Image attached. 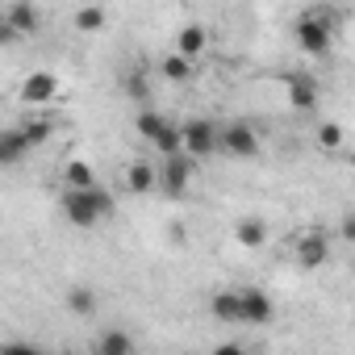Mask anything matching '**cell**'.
Listing matches in <instances>:
<instances>
[{
	"mask_svg": "<svg viewBox=\"0 0 355 355\" xmlns=\"http://www.w3.org/2000/svg\"><path fill=\"white\" fill-rule=\"evenodd\" d=\"M318 146L338 150V146H343V125H338V121H322V125H318Z\"/></svg>",
	"mask_w": 355,
	"mask_h": 355,
	"instance_id": "24",
	"label": "cell"
},
{
	"mask_svg": "<svg viewBox=\"0 0 355 355\" xmlns=\"http://www.w3.org/2000/svg\"><path fill=\"white\" fill-rule=\"evenodd\" d=\"M96 351H101V355H130V351H134V338H130L125 330H105V334L96 338Z\"/></svg>",
	"mask_w": 355,
	"mask_h": 355,
	"instance_id": "20",
	"label": "cell"
},
{
	"mask_svg": "<svg viewBox=\"0 0 355 355\" xmlns=\"http://www.w3.org/2000/svg\"><path fill=\"white\" fill-rule=\"evenodd\" d=\"M5 26H13L17 34H38L42 17H38V9L30 0H17V5H9V13H5Z\"/></svg>",
	"mask_w": 355,
	"mask_h": 355,
	"instance_id": "12",
	"label": "cell"
},
{
	"mask_svg": "<svg viewBox=\"0 0 355 355\" xmlns=\"http://www.w3.org/2000/svg\"><path fill=\"white\" fill-rule=\"evenodd\" d=\"M234 239H239V247L255 251V247L268 243V222H263V218H243V222L234 226Z\"/></svg>",
	"mask_w": 355,
	"mask_h": 355,
	"instance_id": "15",
	"label": "cell"
},
{
	"mask_svg": "<svg viewBox=\"0 0 355 355\" xmlns=\"http://www.w3.org/2000/svg\"><path fill=\"white\" fill-rule=\"evenodd\" d=\"M150 146H155L159 155H180V150H184V125H171V121H167Z\"/></svg>",
	"mask_w": 355,
	"mask_h": 355,
	"instance_id": "19",
	"label": "cell"
},
{
	"mask_svg": "<svg viewBox=\"0 0 355 355\" xmlns=\"http://www.w3.org/2000/svg\"><path fill=\"white\" fill-rule=\"evenodd\" d=\"M193 171H197V159L189 150L180 155H163V171H159V189L167 197H184L189 193V180H193Z\"/></svg>",
	"mask_w": 355,
	"mask_h": 355,
	"instance_id": "1",
	"label": "cell"
},
{
	"mask_svg": "<svg viewBox=\"0 0 355 355\" xmlns=\"http://www.w3.org/2000/svg\"><path fill=\"white\" fill-rule=\"evenodd\" d=\"M71 21H76V30H80V34H101V30L109 26V17H105V9H101V5H84V9H76V17H71Z\"/></svg>",
	"mask_w": 355,
	"mask_h": 355,
	"instance_id": "17",
	"label": "cell"
},
{
	"mask_svg": "<svg viewBox=\"0 0 355 355\" xmlns=\"http://www.w3.org/2000/svg\"><path fill=\"white\" fill-rule=\"evenodd\" d=\"M209 309H214V318L218 322H243V288L234 293V288H222V293H214V301H209Z\"/></svg>",
	"mask_w": 355,
	"mask_h": 355,
	"instance_id": "10",
	"label": "cell"
},
{
	"mask_svg": "<svg viewBox=\"0 0 355 355\" xmlns=\"http://www.w3.org/2000/svg\"><path fill=\"white\" fill-rule=\"evenodd\" d=\"M218 146H222V134L214 121H205V117L184 121V150L193 159H209V155H218Z\"/></svg>",
	"mask_w": 355,
	"mask_h": 355,
	"instance_id": "4",
	"label": "cell"
},
{
	"mask_svg": "<svg viewBox=\"0 0 355 355\" xmlns=\"http://www.w3.org/2000/svg\"><path fill=\"white\" fill-rule=\"evenodd\" d=\"M222 150L234 155V159H255L259 155V134L247 125V121H230L222 130Z\"/></svg>",
	"mask_w": 355,
	"mask_h": 355,
	"instance_id": "5",
	"label": "cell"
},
{
	"mask_svg": "<svg viewBox=\"0 0 355 355\" xmlns=\"http://www.w3.org/2000/svg\"><path fill=\"white\" fill-rule=\"evenodd\" d=\"M67 309H71V313H80V318L96 313V293H92V288H84V284L67 288Z\"/></svg>",
	"mask_w": 355,
	"mask_h": 355,
	"instance_id": "21",
	"label": "cell"
},
{
	"mask_svg": "<svg viewBox=\"0 0 355 355\" xmlns=\"http://www.w3.org/2000/svg\"><path fill=\"white\" fill-rule=\"evenodd\" d=\"M59 96V76L55 71H34V76H26V84H21V101L26 105H46V101H55Z\"/></svg>",
	"mask_w": 355,
	"mask_h": 355,
	"instance_id": "6",
	"label": "cell"
},
{
	"mask_svg": "<svg viewBox=\"0 0 355 355\" xmlns=\"http://www.w3.org/2000/svg\"><path fill=\"white\" fill-rule=\"evenodd\" d=\"M163 125H167V117H163V113H155V109H142V113L134 117V130H138V134H142L146 142H155Z\"/></svg>",
	"mask_w": 355,
	"mask_h": 355,
	"instance_id": "22",
	"label": "cell"
},
{
	"mask_svg": "<svg viewBox=\"0 0 355 355\" xmlns=\"http://www.w3.org/2000/svg\"><path fill=\"white\" fill-rule=\"evenodd\" d=\"M293 38H297V46H301V55H326L330 51V17L326 13H309V17H301L297 26H293Z\"/></svg>",
	"mask_w": 355,
	"mask_h": 355,
	"instance_id": "2",
	"label": "cell"
},
{
	"mask_svg": "<svg viewBox=\"0 0 355 355\" xmlns=\"http://www.w3.org/2000/svg\"><path fill=\"white\" fill-rule=\"evenodd\" d=\"M34 150V142H30V134L21 130V125H13V130H5V134H0V163H21L26 155Z\"/></svg>",
	"mask_w": 355,
	"mask_h": 355,
	"instance_id": "8",
	"label": "cell"
},
{
	"mask_svg": "<svg viewBox=\"0 0 355 355\" xmlns=\"http://www.w3.org/2000/svg\"><path fill=\"white\" fill-rule=\"evenodd\" d=\"M125 189L138 193V197H142V193H155V189H159V171H155L150 163H142V159L130 163V167H125Z\"/></svg>",
	"mask_w": 355,
	"mask_h": 355,
	"instance_id": "13",
	"label": "cell"
},
{
	"mask_svg": "<svg viewBox=\"0 0 355 355\" xmlns=\"http://www.w3.org/2000/svg\"><path fill=\"white\" fill-rule=\"evenodd\" d=\"M159 71H163V80H171V84H184V80L193 76V59L175 51V55H167V59L159 63Z\"/></svg>",
	"mask_w": 355,
	"mask_h": 355,
	"instance_id": "18",
	"label": "cell"
},
{
	"mask_svg": "<svg viewBox=\"0 0 355 355\" xmlns=\"http://www.w3.org/2000/svg\"><path fill=\"white\" fill-rule=\"evenodd\" d=\"M284 84H288V105H293V109L309 113V109L318 105V84H313L309 76H288Z\"/></svg>",
	"mask_w": 355,
	"mask_h": 355,
	"instance_id": "11",
	"label": "cell"
},
{
	"mask_svg": "<svg viewBox=\"0 0 355 355\" xmlns=\"http://www.w3.org/2000/svg\"><path fill=\"white\" fill-rule=\"evenodd\" d=\"M326 255H330V243H326L322 234H301V239H297V263H301V268H322Z\"/></svg>",
	"mask_w": 355,
	"mask_h": 355,
	"instance_id": "9",
	"label": "cell"
},
{
	"mask_svg": "<svg viewBox=\"0 0 355 355\" xmlns=\"http://www.w3.org/2000/svg\"><path fill=\"white\" fill-rule=\"evenodd\" d=\"M63 184H71V189H92V184H96V171H92L84 159H67V163H63Z\"/></svg>",
	"mask_w": 355,
	"mask_h": 355,
	"instance_id": "16",
	"label": "cell"
},
{
	"mask_svg": "<svg viewBox=\"0 0 355 355\" xmlns=\"http://www.w3.org/2000/svg\"><path fill=\"white\" fill-rule=\"evenodd\" d=\"M272 313H276V305H272L268 293H259V288H243V322H247V326H268Z\"/></svg>",
	"mask_w": 355,
	"mask_h": 355,
	"instance_id": "7",
	"label": "cell"
},
{
	"mask_svg": "<svg viewBox=\"0 0 355 355\" xmlns=\"http://www.w3.org/2000/svg\"><path fill=\"white\" fill-rule=\"evenodd\" d=\"M146 92H150V88H146V76H130V80H125V96H130V101H146Z\"/></svg>",
	"mask_w": 355,
	"mask_h": 355,
	"instance_id": "25",
	"label": "cell"
},
{
	"mask_svg": "<svg viewBox=\"0 0 355 355\" xmlns=\"http://www.w3.org/2000/svg\"><path fill=\"white\" fill-rule=\"evenodd\" d=\"M343 239H347V243H355V214H347V218H343Z\"/></svg>",
	"mask_w": 355,
	"mask_h": 355,
	"instance_id": "26",
	"label": "cell"
},
{
	"mask_svg": "<svg viewBox=\"0 0 355 355\" xmlns=\"http://www.w3.org/2000/svg\"><path fill=\"white\" fill-rule=\"evenodd\" d=\"M205 46H209V34H205V26H184V30H180V38H175V51H180V55H189L193 63L205 55Z\"/></svg>",
	"mask_w": 355,
	"mask_h": 355,
	"instance_id": "14",
	"label": "cell"
},
{
	"mask_svg": "<svg viewBox=\"0 0 355 355\" xmlns=\"http://www.w3.org/2000/svg\"><path fill=\"white\" fill-rule=\"evenodd\" d=\"M59 205H63V214H67V222H71L76 230H92L96 222H105V214L96 209V201L88 197V189H71V184H63Z\"/></svg>",
	"mask_w": 355,
	"mask_h": 355,
	"instance_id": "3",
	"label": "cell"
},
{
	"mask_svg": "<svg viewBox=\"0 0 355 355\" xmlns=\"http://www.w3.org/2000/svg\"><path fill=\"white\" fill-rule=\"evenodd\" d=\"M21 130L30 134V142H34V146H42V142H51V134H55V121H51V117H38V121H26Z\"/></svg>",
	"mask_w": 355,
	"mask_h": 355,
	"instance_id": "23",
	"label": "cell"
}]
</instances>
